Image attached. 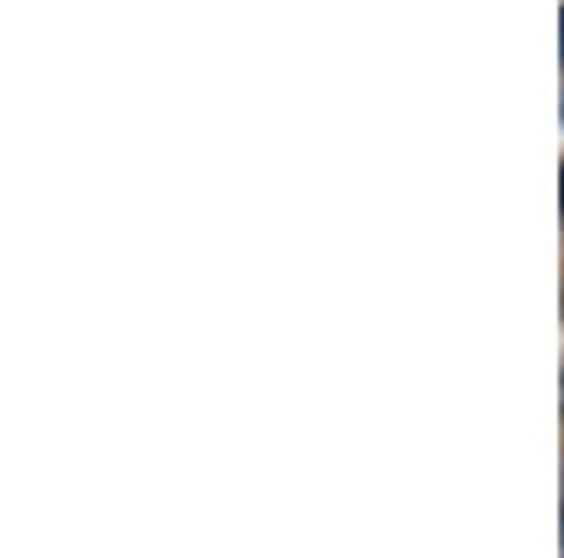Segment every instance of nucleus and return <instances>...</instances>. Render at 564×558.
<instances>
[{
	"label": "nucleus",
	"instance_id": "obj_1",
	"mask_svg": "<svg viewBox=\"0 0 564 558\" xmlns=\"http://www.w3.org/2000/svg\"><path fill=\"white\" fill-rule=\"evenodd\" d=\"M558 57H564V12H558Z\"/></svg>",
	"mask_w": 564,
	"mask_h": 558
},
{
	"label": "nucleus",
	"instance_id": "obj_2",
	"mask_svg": "<svg viewBox=\"0 0 564 558\" xmlns=\"http://www.w3.org/2000/svg\"><path fill=\"white\" fill-rule=\"evenodd\" d=\"M558 198H564V169H558Z\"/></svg>",
	"mask_w": 564,
	"mask_h": 558
},
{
	"label": "nucleus",
	"instance_id": "obj_3",
	"mask_svg": "<svg viewBox=\"0 0 564 558\" xmlns=\"http://www.w3.org/2000/svg\"><path fill=\"white\" fill-rule=\"evenodd\" d=\"M558 390H564V372H558Z\"/></svg>",
	"mask_w": 564,
	"mask_h": 558
}]
</instances>
